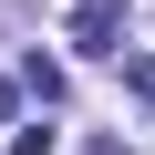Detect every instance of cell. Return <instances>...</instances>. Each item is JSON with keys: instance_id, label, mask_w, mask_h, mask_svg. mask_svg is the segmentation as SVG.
I'll return each mask as SVG.
<instances>
[{"instance_id": "3957f363", "label": "cell", "mask_w": 155, "mask_h": 155, "mask_svg": "<svg viewBox=\"0 0 155 155\" xmlns=\"http://www.w3.org/2000/svg\"><path fill=\"white\" fill-rule=\"evenodd\" d=\"M52 145H62L52 124H21V134H11V155H52Z\"/></svg>"}, {"instance_id": "7a4b0ae2", "label": "cell", "mask_w": 155, "mask_h": 155, "mask_svg": "<svg viewBox=\"0 0 155 155\" xmlns=\"http://www.w3.org/2000/svg\"><path fill=\"white\" fill-rule=\"evenodd\" d=\"M124 93H134V104H155V52H124Z\"/></svg>"}, {"instance_id": "6da1fadb", "label": "cell", "mask_w": 155, "mask_h": 155, "mask_svg": "<svg viewBox=\"0 0 155 155\" xmlns=\"http://www.w3.org/2000/svg\"><path fill=\"white\" fill-rule=\"evenodd\" d=\"M124 0H72V52H124Z\"/></svg>"}, {"instance_id": "277c9868", "label": "cell", "mask_w": 155, "mask_h": 155, "mask_svg": "<svg viewBox=\"0 0 155 155\" xmlns=\"http://www.w3.org/2000/svg\"><path fill=\"white\" fill-rule=\"evenodd\" d=\"M11 114H21V83H0V124H11Z\"/></svg>"}, {"instance_id": "5b68a950", "label": "cell", "mask_w": 155, "mask_h": 155, "mask_svg": "<svg viewBox=\"0 0 155 155\" xmlns=\"http://www.w3.org/2000/svg\"><path fill=\"white\" fill-rule=\"evenodd\" d=\"M93 155H134V145H114V134H104V145H93Z\"/></svg>"}]
</instances>
